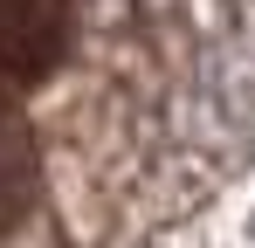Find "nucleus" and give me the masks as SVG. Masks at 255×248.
Segmentation results:
<instances>
[{"label": "nucleus", "mask_w": 255, "mask_h": 248, "mask_svg": "<svg viewBox=\"0 0 255 248\" xmlns=\"http://www.w3.org/2000/svg\"><path fill=\"white\" fill-rule=\"evenodd\" d=\"M69 41V0H0V69L42 76Z\"/></svg>", "instance_id": "f257e3e1"}, {"label": "nucleus", "mask_w": 255, "mask_h": 248, "mask_svg": "<svg viewBox=\"0 0 255 248\" xmlns=\"http://www.w3.org/2000/svg\"><path fill=\"white\" fill-rule=\"evenodd\" d=\"M28 172H35V159H28V131H21V124H14V111L0 104V228L21 214Z\"/></svg>", "instance_id": "f03ea898"}]
</instances>
